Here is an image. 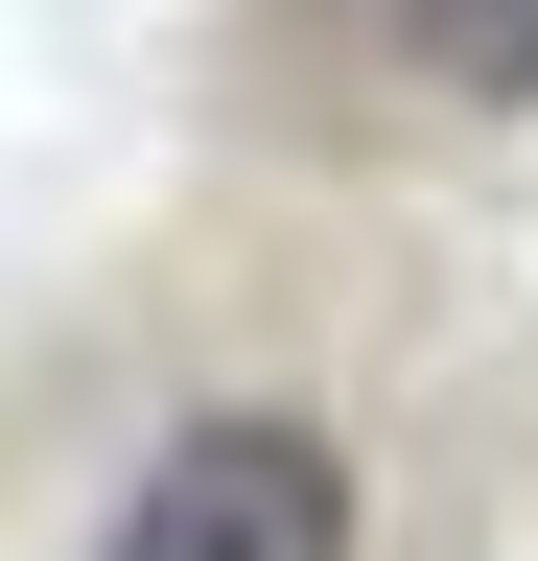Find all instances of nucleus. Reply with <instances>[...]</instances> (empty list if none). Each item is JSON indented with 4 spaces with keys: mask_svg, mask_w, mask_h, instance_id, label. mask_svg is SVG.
<instances>
[{
    "mask_svg": "<svg viewBox=\"0 0 538 561\" xmlns=\"http://www.w3.org/2000/svg\"><path fill=\"white\" fill-rule=\"evenodd\" d=\"M375 24L445 117H538V0H375Z\"/></svg>",
    "mask_w": 538,
    "mask_h": 561,
    "instance_id": "nucleus-2",
    "label": "nucleus"
},
{
    "mask_svg": "<svg viewBox=\"0 0 538 561\" xmlns=\"http://www.w3.org/2000/svg\"><path fill=\"white\" fill-rule=\"evenodd\" d=\"M94 561H375V515H352V445L305 398H211L94 491Z\"/></svg>",
    "mask_w": 538,
    "mask_h": 561,
    "instance_id": "nucleus-1",
    "label": "nucleus"
}]
</instances>
